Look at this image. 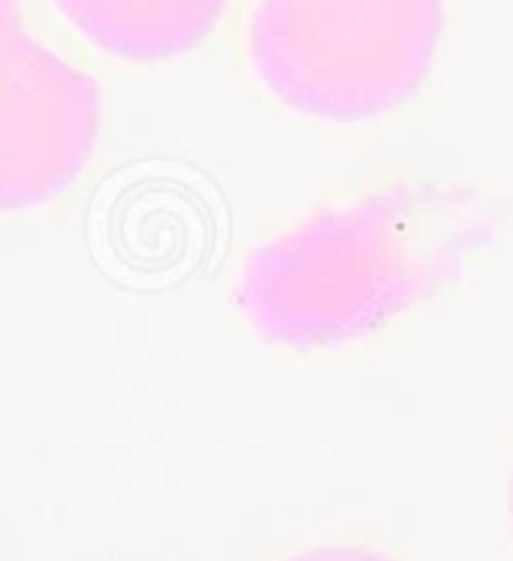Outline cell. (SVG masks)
<instances>
[{"mask_svg":"<svg viewBox=\"0 0 513 561\" xmlns=\"http://www.w3.org/2000/svg\"><path fill=\"white\" fill-rule=\"evenodd\" d=\"M290 561H392L380 552H372V549H360V547H323V549H311V552H303Z\"/></svg>","mask_w":513,"mask_h":561,"instance_id":"5","label":"cell"},{"mask_svg":"<svg viewBox=\"0 0 513 561\" xmlns=\"http://www.w3.org/2000/svg\"><path fill=\"white\" fill-rule=\"evenodd\" d=\"M483 242L487 218L468 196L392 187L254 248L239 272L236 306L263 342L335 347L423 302Z\"/></svg>","mask_w":513,"mask_h":561,"instance_id":"1","label":"cell"},{"mask_svg":"<svg viewBox=\"0 0 513 561\" xmlns=\"http://www.w3.org/2000/svg\"><path fill=\"white\" fill-rule=\"evenodd\" d=\"M441 31L444 0H260L248 51L287 110L356 124L414 98Z\"/></svg>","mask_w":513,"mask_h":561,"instance_id":"2","label":"cell"},{"mask_svg":"<svg viewBox=\"0 0 513 561\" xmlns=\"http://www.w3.org/2000/svg\"><path fill=\"white\" fill-rule=\"evenodd\" d=\"M100 134V88L0 0V211L52 203L82 175Z\"/></svg>","mask_w":513,"mask_h":561,"instance_id":"3","label":"cell"},{"mask_svg":"<svg viewBox=\"0 0 513 561\" xmlns=\"http://www.w3.org/2000/svg\"><path fill=\"white\" fill-rule=\"evenodd\" d=\"M230 0H55L70 25L112 58H182L215 31Z\"/></svg>","mask_w":513,"mask_h":561,"instance_id":"4","label":"cell"},{"mask_svg":"<svg viewBox=\"0 0 513 561\" xmlns=\"http://www.w3.org/2000/svg\"><path fill=\"white\" fill-rule=\"evenodd\" d=\"M511 516H513V480H511Z\"/></svg>","mask_w":513,"mask_h":561,"instance_id":"6","label":"cell"}]
</instances>
